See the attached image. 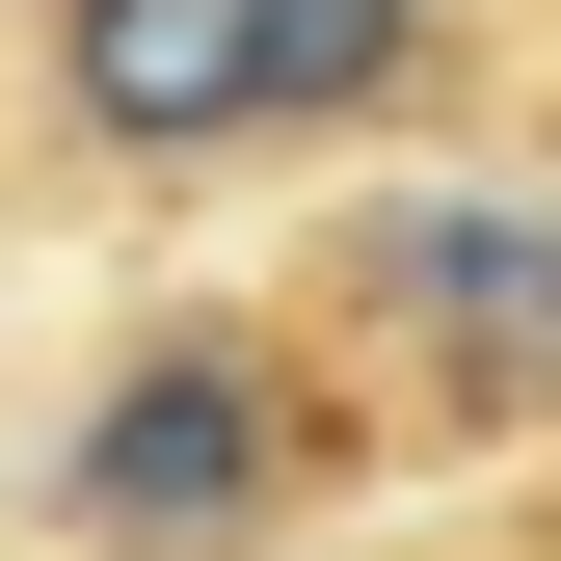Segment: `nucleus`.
<instances>
[{
	"label": "nucleus",
	"mask_w": 561,
	"mask_h": 561,
	"mask_svg": "<svg viewBox=\"0 0 561 561\" xmlns=\"http://www.w3.org/2000/svg\"><path fill=\"white\" fill-rule=\"evenodd\" d=\"M347 455H375V375H347L321 321H134L107 401L54 428V535H107V561H241V535H295Z\"/></svg>",
	"instance_id": "nucleus-1"
},
{
	"label": "nucleus",
	"mask_w": 561,
	"mask_h": 561,
	"mask_svg": "<svg viewBox=\"0 0 561 561\" xmlns=\"http://www.w3.org/2000/svg\"><path fill=\"white\" fill-rule=\"evenodd\" d=\"M295 321L347 347V375L401 401V428H561V187H375L321 267H295Z\"/></svg>",
	"instance_id": "nucleus-2"
},
{
	"label": "nucleus",
	"mask_w": 561,
	"mask_h": 561,
	"mask_svg": "<svg viewBox=\"0 0 561 561\" xmlns=\"http://www.w3.org/2000/svg\"><path fill=\"white\" fill-rule=\"evenodd\" d=\"M54 107L107 161H241L267 134V0H54Z\"/></svg>",
	"instance_id": "nucleus-3"
},
{
	"label": "nucleus",
	"mask_w": 561,
	"mask_h": 561,
	"mask_svg": "<svg viewBox=\"0 0 561 561\" xmlns=\"http://www.w3.org/2000/svg\"><path fill=\"white\" fill-rule=\"evenodd\" d=\"M455 107V0H267V134H401Z\"/></svg>",
	"instance_id": "nucleus-4"
}]
</instances>
